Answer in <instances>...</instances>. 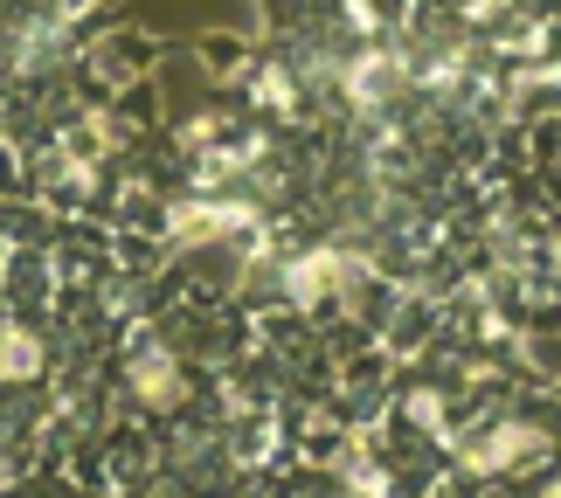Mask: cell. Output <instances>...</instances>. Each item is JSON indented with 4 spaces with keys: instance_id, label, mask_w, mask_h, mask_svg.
Returning a JSON list of instances; mask_svg holds the SVG:
<instances>
[{
    "instance_id": "6da1fadb",
    "label": "cell",
    "mask_w": 561,
    "mask_h": 498,
    "mask_svg": "<svg viewBox=\"0 0 561 498\" xmlns=\"http://www.w3.org/2000/svg\"><path fill=\"white\" fill-rule=\"evenodd\" d=\"M208 367L181 346V333L167 326L160 312H146L133 319V326L118 333L112 346V416L118 422H133V429H167V422H181L194 402L208 395Z\"/></svg>"
},
{
    "instance_id": "7a4b0ae2",
    "label": "cell",
    "mask_w": 561,
    "mask_h": 498,
    "mask_svg": "<svg viewBox=\"0 0 561 498\" xmlns=\"http://www.w3.org/2000/svg\"><path fill=\"white\" fill-rule=\"evenodd\" d=\"M49 374H56L49 312H0V395L49 387Z\"/></svg>"
}]
</instances>
